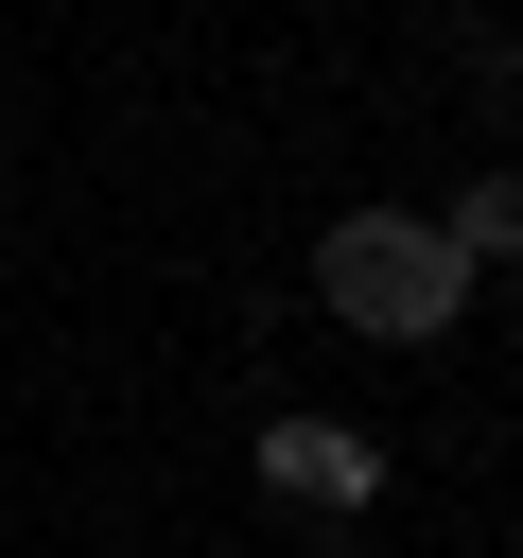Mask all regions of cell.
<instances>
[{
	"label": "cell",
	"instance_id": "obj_1",
	"mask_svg": "<svg viewBox=\"0 0 523 558\" xmlns=\"http://www.w3.org/2000/svg\"><path fill=\"white\" fill-rule=\"evenodd\" d=\"M314 296H331L349 331H384V349H436L453 296H471V262H453L418 209H331V227H314Z\"/></svg>",
	"mask_w": 523,
	"mask_h": 558
},
{
	"label": "cell",
	"instance_id": "obj_2",
	"mask_svg": "<svg viewBox=\"0 0 523 558\" xmlns=\"http://www.w3.org/2000/svg\"><path fill=\"white\" fill-rule=\"evenodd\" d=\"M262 488H279V506H366L384 453H366L349 418H262Z\"/></svg>",
	"mask_w": 523,
	"mask_h": 558
},
{
	"label": "cell",
	"instance_id": "obj_3",
	"mask_svg": "<svg viewBox=\"0 0 523 558\" xmlns=\"http://www.w3.org/2000/svg\"><path fill=\"white\" fill-rule=\"evenodd\" d=\"M436 244H453V262H506V244H523V174H471V192L436 209Z\"/></svg>",
	"mask_w": 523,
	"mask_h": 558
}]
</instances>
